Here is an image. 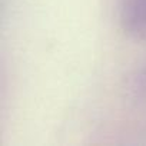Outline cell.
<instances>
[{
    "mask_svg": "<svg viewBox=\"0 0 146 146\" xmlns=\"http://www.w3.org/2000/svg\"><path fill=\"white\" fill-rule=\"evenodd\" d=\"M119 23L130 37L146 39V0H122Z\"/></svg>",
    "mask_w": 146,
    "mask_h": 146,
    "instance_id": "obj_1",
    "label": "cell"
}]
</instances>
